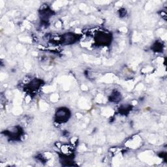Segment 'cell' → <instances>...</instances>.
Wrapping results in <instances>:
<instances>
[{
	"label": "cell",
	"mask_w": 167,
	"mask_h": 167,
	"mask_svg": "<svg viewBox=\"0 0 167 167\" xmlns=\"http://www.w3.org/2000/svg\"><path fill=\"white\" fill-rule=\"evenodd\" d=\"M68 111H66L65 110L61 108V110H59L56 114V117L58 118V121H64L67 119H68Z\"/></svg>",
	"instance_id": "6da1fadb"
}]
</instances>
